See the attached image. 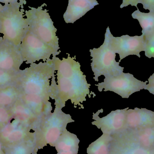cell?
Segmentation results:
<instances>
[{
	"instance_id": "cell-1",
	"label": "cell",
	"mask_w": 154,
	"mask_h": 154,
	"mask_svg": "<svg viewBox=\"0 0 154 154\" xmlns=\"http://www.w3.org/2000/svg\"><path fill=\"white\" fill-rule=\"evenodd\" d=\"M56 71L53 58L33 63L22 70L16 83L21 91V99L40 119L49 115L52 110L49 100L56 97Z\"/></svg>"
},
{
	"instance_id": "cell-2",
	"label": "cell",
	"mask_w": 154,
	"mask_h": 154,
	"mask_svg": "<svg viewBox=\"0 0 154 154\" xmlns=\"http://www.w3.org/2000/svg\"><path fill=\"white\" fill-rule=\"evenodd\" d=\"M52 58L55 61L57 79L55 106L62 109L66 101L70 100L75 107L79 106L84 108L82 103L86 101V97L90 95L91 85L81 70L80 64L69 55L62 60L57 56Z\"/></svg>"
},
{
	"instance_id": "cell-3",
	"label": "cell",
	"mask_w": 154,
	"mask_h": 154,
	"mask_svg": "<svg viewBox=\"0 0 154 154\" xmlns=\"http://www.w3.org/2000/svg\"><path fill=\"white\" fill-rule=\"evenodd\" d=\"M109 154H154V125L129 126L110 135Z\"/></svg>"
},
{
	"instance_id": "cell-4",
	"label": "cell",
	"mask_w": 154,
	"mask_h": 154,
	"mask_svg": "<svg viewBox=\"0 0 154 154\" xmlns=\"http://www.w3.org/2000/svg\"><path fill=\"white\" fill-rule=\"evenodd\" d=\"M55 106L53 113L41 119L34 129L35 142L38 149H42L48 144L53 146L60 137L66 129L69 123L75 122L69 114Z\"/></svg>"
},
{
	"instance_id": "cell-5",
	"label": "cell",
	"mask_w": 154,
	"mask_h": 154,
	"mask_svg": "<svg viewBox=\"0 0 154 154\" xmlns=\"http://www.w3.org/2000/svg\"><path fill=\"white\" fill-rule=\"evenodd\" d=\"M111 33L109 27L106 30L104 42L99 48L89 50L91 57V70L94 79L98 81L99 78L118 75L124 71V67L120 66L119 62L116 60V53L110 46L109 37Z\"/></svg>"
},
{
	"instance_id": "cell-6",
	"label": "cell",
	"mask_w": 154,
	"mask_h": 154,
	"mask_svg": "<svg viewBox=\"0 0 154 154\" xmlns=\"http://www.w3.org/2000/svg\"><path fill=\"white\" fill-rule=\"evenodd\" d=\"M0 11L1 33L4 40L19 47L29 31L24 11L18 6H4Z\"/></svg>"
},
{
	"instance_id": "cell-7",
	"label": "cell",
	"mask_w": 154,
	"mask_h": 154,
	"mask_svg": "<svg viewBox=\"0 0 154 154\" xmlns=\"http://www.w3.org/2000/svg\"><path fill=\"white\" fill-rule=\"evenodd\" d=\"M43 3L38 8L29 7L25 11V16L29 24V31L35 34L43 42L51 46L58 51L60 50L59 38L57 36V29L54 26L49 14L43 7Z\"/></svg>"
},
{
	"instance_id": "cell-8",
	"label": "cell",
	"mask_w": 154,
	"mask_h": 154,
	"mask_svg": "<svg viewBox=\"0 0 154 154\" xmlns=\"http://www.w3.org/2000/svg\"><path fill=\"white\" fill-rule=\"evenodd\" d=\"M147 81L139 80L132 74L123 72L118 75L105 77L103 82L96 85L100 92L112 91L128 99L135 92L144 89Z\"/></svg>"
},
{
	"instance_id": "cell-9",
	"label": "cell",
	"mask_w": 154,
	"mask_h": 154,
	"mask_svg": "<svg viewBox=\"0 0 154 154\" xmlns=\"http://www.w3.org/2000/svg\"><path fill=\"white\" fill-rule=\"evenodd\" d=\"M19 48L24 62L30 65L40 60L44 62L50 60L51 56H57L60 53L30 31L24 36Z\"/></svg>"
},
{
	"instance_id": "cell-10",
	"label": "cell",
	"mask_w": 154,
	"mask_h": 154,
	"mask_svg": "<svg viewBox=\"0 0 154 154\" xmlns=\"http://www.w3.org/2000/svg\"><path fill=\"white\" fill-rule=\"evenodd\" d=\"M109 42L112 50L119 55V62L129 56L135 55L140 58V52L145 51V43L143 34L133 37L125 35L115 37L111 33Z\"/></svg>"
},
{
	"instance_id": "cell-11",
	"label": "cell",
	"mask_w": 154,
	"mask_h": 154,
	"mask_svg": "<svg viewBox=\"0 0 154 154\" xmlns=\"http://www.w3.org/2000/svg\"><path fill=\"white\" fill-rule=\"evenodd\" d=\"M31 130V128L14 119L0 131V141L4 147L27 141L36 143L35 133Z\"/></svg>"
},
{
	"instance_id": "cell-12",
	"label": "cell",
	"mask_w": 154,
	"mask_h": 154,
	"mask_svg": "<svg viewBox=\"0 0 154 154\" xmlns=\"http://www.w3.org/2000/svg\"><path fill=\"white\" fill-rule=\"evenodd\" d=\"M129 108L123 109L112 111L106 116L99 117L100 113L103 112L102 109L93 113L92 125L101 129L103 134L112 135L123 129L125 125L127 110Z\"/></svg>"
},
{
	"instance_id": "cell-13",
	"label": "cell",
	"mask_w": 154,
	"mask_h": 154,
	"mask_svg": "<svg viewBox=\"0 0 154 154\" xmlns=\"http://www.w3.org/2000/svg\"><path fill=\"white\" fill-rule=\"evenodd\" d=\"M23 62L19 47L2 38L0 42V69L19 71Z\"/></svg>"
},
{
	"instance_id": "cell-14",
	"label": "cell",
	"mask_w": 154,
	"mask_h": 154,
	"mask_svg": "<svg viewBox=\"0 0 154 154\" xmlns=\"http://www.w3.org/2000/svg\"><path fill=\"white\" fill-rule=\"evenodd\" d=\"M9 108L14 119L31 128L33 131L41 119L32 112L20 98Z\"/></svg>"
},
{
	"instance_id": "cell-15",
	"label": "cell",
	"mask_w": 154,
	"mask_h": 154,
	"mask_svg": "<svg viewBox=\"0 0 154 154\" xmlns=\"http://www.w3.org/2000/svg\"><path fill=\"white\" fill-rule=\"evenodd\" d=\"M96 5L87 0H69L66 10L63 15L64 20L67 23H74Z\"/></svg>"
},
{
	"instance_id": "cell-16",
	"label": "cell",
	"mask_w": 154,
	"mask_h": 154,
	"mask_svg": "<svg viewBox=\"0 0 154 154\" xmlns=\"http://www.w3.org/2000/svg\"><path fill=\"white\" fill-rule=\"evenodd\" d=\"M126 124L132 126L154 125V112L146 108L127 110Z\"/></svg>"
},
{
	"instance_id": "cell-17",
	"label": "cell",
	"mask_w": 154,
	"mask_h": 154,
	"mask_svg": "<svg viewBox=\"0 0 154 154\" xmlns=\"http://www.w3.org/2000/svg\"><path fill=\"white\" fill-rule=\"evenodd\" d=\"M79 143V140L77 136L69 133L66 129L53 146L55 147L58 152L78 154Z\"/></svg>"
},
{
	"instance_id": "cell-18",
	"label": "cell",
	"mask_w": 154,
	"mask_h": 154,
	"mask_svg": "<svg viewBox=\"0 0 154 154\" xmlns=\"http://www.w3.org/2000/svg\"><path fill=\"white\" fill-rule=\"evenodd\" d=\"M21 91L16 83L0 88V106L10 108L20 98Z\"/></svg>"
},
{
	"instance_id": "cell-19",
	"label": "cell",
	"mask_w": 154,
	"mask_h": 154,
	"mask_svg": "<svg viewBox=\"0 0 154 154\" xmlns=\"http://www.w3.org/2000/svg\"><path fill=\"white\" fill-rule=\"evenodd\" d=\"M132 16L133 19H136L139 22L143 36L154 29V12L143 13L137 8V10L132 13Z\"/></svg>"
},
{
	"instance_id": "cell-20",
	"label": "cell",
	"mask_w": 154,
	"mask_h": 154,
	"mask_svg": "<svg viewBox=\"0 0 154 154\" xmlns=\"http://www.w3.org/2000/svg\"><path fill=\"white\" fill-rule=\"evenodd\" d=\"M111 139L110 135L103 134L100 138L90 145L87 149V153L88 154H109Z\"/></svg>"
},
{
	"instance_id": "cell-21",
	"label": "cell",
	"mask_w": 154,
	"mask_h": 154,
	"mask_svg": "<svg viewBox=\"0 0 154 154\" xmlns=\"http://www.w3.org/2000/svg\"><path fill=\"white\" fill-rule=\"evenodd\" d=\"M4 149L5 154H37L38 150L34 141L22 142Z\"/></svg>"
},
{
	"instance_id": "cell-22",
	"label": "cell",
	"mask_w": 154,
	"mask_h": 154,
	"mask_svg": "<svg viewBox=\"0 0 154 154\" xmlns=\"http://www.w3.org/2000/svg\"><path fill=\"white\" fill-rule=\"evenodd\" d=\"M22 73V70L16 71L0 69V88L17 83L20 80Z\"/></svg>"
},
{
	"instance_id": "cell-23",
	"label": "cell",
	"mask_w": 154,
	"mask_h": 154,
	"mask_svg": "<svg viewBox=\"0 0 154 154\" xmlns=\"http://www.w3.org/2000/svg\"><path fill=\"white\" fill-rule=\"evenodd\" d=\"M145 55L148 58H154V29L145 35Z\"/></svg>"
},
{
	"instance_id": "cell-24",
	"label": "cell",
	"mask_w": 154,
	"mask_h": 154,
	"mask_svg": "<svg viewBox=\"0 0 154 154\" xmlns=\"http://www.w3.org/2000/svg\"><path fill=\"white\" fill-rule=\"evenodd\" d=\"M13 119L10 108L0 106V131L8 125Z\"/></svg>"
},
{
	"instance_id": "cell-25",
	"label": "cell",
	"mask_w": 154,
	"mask_h": 154,
	"mask_svg": "<svg viewBox=\"0 0 154 154\" xmlns=\"http://www.w3.org/2000/svg\"><path fill=\"white\" fill-rule=\"evenodd\" d=\"M0 2L3 3L4 6H18L22 8L26 4L25 0H0Z\"/></svg>"
},
{
	"instance_id": "cell-26",
	"label": "cell",
	"mask_w": 154,
	"mask_h": 154,
	"mask_svg": "<svg viewBox=\"0 0 154 154\" xmlns=\"http://www.w3.org/2000/svg\"><path fill=\"white\" fill-rule=\"evenodd\" d=\"M139 3L142 4L145 10L150 12H154V0H140Z\"/></svg>"
},
{
	"instance_id": "cell-27",
	"label": "cell",
	"mask_w": 154,
	"mask_h": 154,
	"mask_svg": "<svg viewBox=\"0 0 154 154\" xmlns=\"http://www.w3.org/2000/svg\"><path fill=\"white\" fill-rule=\"evenodd\" d=\"M149 83L146 84L144 89L147 90L151 94L154 95V73L148 79Z\"/></svg>"
},
{
	"instance_id": "cell-28",
	"label": "cell",
	"mask_w": 154,
	"mask_h": 154,
	"mask_svg": "<svg viewBox=\"0 0 154 154\" xmlns=\"http://www.w3.org/2000/svg\"><path fill=\"white\" fill-rule=\"evenodd\" d=\"M140 2V0H123L122 3L120 6V8H123L125 7H127L129 5L132 6H134L137 7V5Z\"/></svg>"
},
{
	"instance_id": "cell-29",
	"label": "cell",
	"mask_w": 154,
	"mask_h": 154,
	"mask_svg": "<svg viewBox=\"0 0 154 154\" xmlns=\"http://www.w3.org/2000/svg\"><path fill=\"white\" fill-rule=\"evenodd\" d=\"M0 154H5V152L4 149V146L2 144L0 141Z\"/></svg>"
},
{
	"instance_id": "cell-30",
	"label": "cell",
	"mask_w": 154,
	"mask_h": 154,
	"mask_svg": "<svg viewBox=\"0 0 154 154\" xmlns=\"http://www.w3.org/2000/svg\"><path fill=\"white\" fill-rule=\"evenodd\" d=\"M87 1L91 2L95 4H96L97 5H99L98 2L97 1V0H87Z\"/></svg>"
},
{
	"instance_id": "cell-31",
	"label": "cell",
	"mask_w": 154,
	"mask_h": 154,
	"mask_svg": "<svg viewBox=\"0 0 154 154\" xmlns=\"http://www.w3.org/2000/svg\"><path fill=\"white\" fill-rule=\"evenodd\" d=\"M4 7V5H2V4L1 3V2H0V11H2V10H3Z\"/></svg>"
},
{
	"instance_id": "cell-32",
	"label": "cell",
	"mask_w": 154,
	"mask_h": 154,
	"mask_svg": "<svg viewBox=\"0 0 154 154\" xmlns=\"http://www.w3.org/2000/svg\"><path fill=\"white\" fill-rule=\"evenodd\" d=\"M57 154H75L72 153L58 152Z\"/></svg>"
},
{
	"instance_id": "cell-33",
	"label": "cell",
	"mask_w": 154,
	"mask_h": 154,
	"mask_svg": "<svg viewBox=\"0 0 154 154\" xmlns=\"http://www.w3.org/2000/svg\"><path fill=\"white\" fill-rule=\"evenodd\" d=\"M1 25H0V35H1ZM2 37H1V35H0V42L2 40Z\"/></svg>"
}]
</instances>
